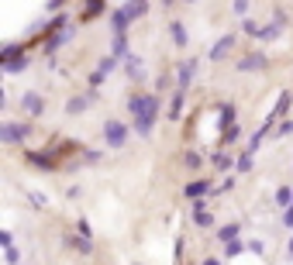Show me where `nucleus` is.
I'll return each mask as SVG.
<instances>
[]
</instances>
